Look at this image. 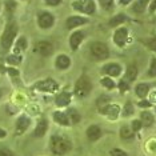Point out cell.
<instances>
[{"label":"cell","instance_id":"cell-25","mask_svg":"<svg viewBox=\"0 0 156 156\" xmlns=\"http://www.w3.org/2000/svg\"><path fill=\"white\" fill-rule=\"evenodd\" d=\"M126 20H127V16H126V15H123V13H120V15L113 16L112 19L109 20V26H111V27H116V26H119V24L124 23Z\"/></svg>","mask_w":156,"mask_h":156},{"label":"cell","instance_id":"cell-28","mask_svg":"<svg viewBox=\"0 0 156 156\" xmlns=\"http://www.w3.org/2000/svg\"><path fill=\"white\" fill-rule=\"evenodd\" d=\"M147 76L148 77H156V58L151 59V66H150V69H148V72H147Z\"/></svg>","mask_w":156,"mask_h":156},{"label":"cell","instance_id":"cell-18","mask_svg":"<svg viewBox=\"0 0 156 156\" xmlns=\"http://www.w3.org/2000/svg\"><path fill=\"white\" fill-rule=\"evenodd\" d=\"M71 64V60L67 55H59L56 59V67L59 69H67Z\"/></svg>","mask_w":156,"mask_h":156},{"label":"cell","instance_id":"cell-1","mask_svg":"<svg viewBox=\"0 0 156 156\" xmlns=\"http://www.w3.org/2000/svg\"><path fill=\"white\" fill-rule=\"evenodd\" d=\"M72 148V144L68 139L66 137H62V136H52L51 137V151L54 152L55 155L58 156H62V155H66L67 152L71 151Z\"/></svg>","mask_w":156,"mask_h":156},{"label":"cell","instance_id":"cell-17","mask_svg":"<svg viewBox=\"0 0 156 156\" xmlns=\"http://www.w3.org/2000/svg\"><path fill=\"white\" fill-rule=\"evenodd\" d=\"M55 103L58 107H67V105L71 103V95L67 94V92H63V94H60L56 96Z\"/></svg>","mask_w":156,"mask_h":156},{"label":"cell","instance_id":"cell-14","mask_svg":"<svg viewBox=\"0 0 156 156\" xmlns=\"http://www.w3.org/2000/svg\"><path fill=\"white\" fill-rule=\"evenodd\" d=\"M119 111H120L119 107H118V105H115V104H107L104 108H101V109H100V112H101V113H105V115H107L109 119H112V120L118 118Z\"/></svg>","mask_w":156,"mask_h":156},{"label":"cell","instance_id":"cell-4","mask_svg":"<svg viewBox=\"0 0 156 156\" xmlns=\"http://www.w3.org/2000/svg\"><path fill=\"white\" fill-rule=\"evenodd\" d=\"M90 51H91V55L94 58H96L99 60H103V59H107L109 56V48L107 44L104 43H92L91 47H90Z\"/></svg>","mask_w":156,"mask_h":156},{"label":"cell","instance_id":"cell-12","mask_svg":"<svg viewBox=\"0 0 156 156\" xmlns=\"http://www.w3.org/2000/svg\"><path fill=\"white\" fill-rule=\"evenodd\" d=\"M101 71L105 73V75L115 77V76H119L120 73H122V66L116 64V63H111V64H107V66L103 67Z\"/></svg>","mask_w":156,"mask_h":156},{"label":"cell","instance_id":"cell-19","mask_svg":"<svg viewBox=\"0 0 156 156\" xmlns=\"http://www.w3.org/2000/svg\"><path fill=\"white\" fill-rule=\"evenodd\" d=\"M135 92H136V95L141 99H144L145 96L148 95V92H150V84L147 83H140L137 84L136 88H135Z\"/></svg>","mask_w":156,"mask_h":156},{"label":"cell","instance_id":"cell-39","mask_svg":"<svg viewBox=\"0 0 156 156\" xmlns=\"http://www.w3.org/2000/svg\"><path fill=\"white\" fill-rule=\"evenodd\" d=\"M5 7H7V9H8V11H13V8L16 7V4H15V2H7Z\"/></svg>","mask_w":156,"mask_h":156},{"label":"cell","instance_id":"cell-36","mask_svg":"<svg viewBox=\"0 0 156 156\" xmlns=\"http://www.w3.org/2000/svg\"><path fill=\"white\" fill-rule=\"evenodd\" d=\"M0 156H15V154L8 148H0Z\"/></svg>","mask_w":156,"mask_h":156},{"label":"cell","instance_id":"cell-40","mask_svg":"<svg viewBox=\"0 0 156 156\" xmlns=\"http://www.w3.org/2000/svg\"><path fill=\"white\" fill-rule=\"evenodd\" d=\"M139 107L140 108H148V107H151V103L147 101V100H143V101L139 103Z\"/></svg>","mask_w":156,"mask_h":156},{"label":"cell","instance_id":"cell-3","mask_svg":"<svg viewBox=\"0 0 156 156\" xmlns=\"http://www.w3.org/2000/svg\"><path fill=\"white\" fill-rule=\"evenodd\" d=\"M16 34H17V27H16V24H15V23L8 24V26H7V28H5V31H4V34H3V36H2V45H3V47H4L5 49H8V48L12 45L13 39H15Z\"/></svg>","mask_w":156,"mask_h":156},{"label":"cell","instance_id":"cell-29","mask_svg":"<svg viewBox=\"0 0 156 156\" xmlns=\"http://www.w3.org/2000/svg\"><path fill=\"white\" fill-rule=\"evenodd\" d=\"M133 113V105L131 101H127L126 105H124V109H123V116H131Z\"/></svg>","mask_w":156,"mask_h":156},{"label":"cell","instance_id":"cell-7","mask_svg":"<svg viewBox=\"0 0 156 156\" xmlns=\"http://www.w3.org/2000/svg\"><path fill=\"white\" fill-rule=\"evenodd\" d=\"M127 37H128V30L127 28H119V30L115 31L113 34V41H115L116 45L119 47H123L127 41Z\"/></svg>","mask_w":156,"mask_h":156},{"label":"cell","instance_id":"cell-5","mask_svg":"<svg viewBox=\"0 0 156 156\" xmlns=\"http://www.w3.org/2000/svg\"><path fill=\"white\" fill-rule=\"evenodd\" d=\"M72 7L77 11L87 13V15H92L95 12L94 0H76V2L72 3Z\"/></svg>","mask_w":156,"mask_h":156},{"label":"cell","instance_id":"cell-23","mask_svg":"<svg viewBox=\"0 0 156 156\" xmlns=\"http://www.w3.org/2000/svg\"><path fill=\"white\" fill-rule=\"evenodd\" d=\"M120 136H122V139H124V140H131L133 137L132 128H129L128 126H123L122 128H120Z\"/></svg>","mask_w":156,"mask_h":156},{"label":"cell","instance_id":"cell-34","mask_svg":"<svg viewBox=\"0 0 156 156\" xmlns=\"http://www.w3.org/2000/svg\"><path fill=\"white\" fill-rule=\"evenodd\" d=\"M141 127H143V123H141V120H133V122H132V131H133V132L139 131Z\"/></svg>","mask_w":156,"mask_h":156},{"label":"cell","instance_id":"cell-13","mask_svg":"<svg viewBox=\"0 0 156 156\" xmlns=\"http://www.w3.org/2000/svg\"><path fill=\"white\" fill-rule=\"evenodd\" d=\"M36 88L39 91H47V92H54L58 90V84L54 80H44V81H39L36 84Z\"/></svg>","mask_w":156,"mask_h":156},{"label":"cell","instance_id":"cell-16","mask_svg":"<svg viewBox=\"0 0 156 156\" xmlns=\"http://www.w3.org/2000/svg\"><path fill=\"white\" fill-rule=\"evenodd\" d=\"M47 128H48V123L45 119H40L37 122V126L35 128V132H34V136L35 137H41L44 136V133L47 132Z\"/></svg>","mask_w":156,"mask_h":156},{"label":"cell","instance_id":"cell-10","mask_svg":"<svg viewBox=\"0 0 156 156\" xmlns=\"http://www.w3.org/2000/svg\"><path fill=\"white\" fill-rule=\"evenodd\" d=\"M30 124H31L30 118H27L26 115H22L16 122V133L17 135L24 133L27 131L28 127H30Z\"/></svg>","mask_w":156,"mask_h":156},{"label":"cell","instance_id":"cell-33","mask_svg":"<svg viewBox=\"0 0 156 156\" xmlns=\"http://www.w3.org/2000/svg\"><path fill=\"white\" fill-rule=\"evenodd\" d=\"M109 154H111V156H128L127 152H124L120 148H113V150L109 151Z\"/></svg>","mask_w":156,"mask_h":156},{"label":"cell","instance_id":"cell-24","mask_svg":"<svg viewBox=\"0 0 156 156\" xmlns=\"http://www.w3.org/2000/svg\"><path fill=\"white\" fill-rule=\"evenodd\" d=\"M148 2H150V0H137V2L133 4V7H132L133 12H136V13L144 12V9H145V7H147Z\"/></svg>","mask_w":156,"mask_h":156},{"label":"cell","instance_id":"cell-22","mask_svg":"<svg viewBox=\"0 0 156 156\" xmlns=\"http://www.w3.org/2000/svg\"><path fill=\"white\" fill-rule=\"evenodd\" d=\"M126 77H127V80H129V81H133L137 77V67L135 64H131V66L127 67Z\"/></svg>","mask_w":156,"mask_h":156},{"label":"cell","instance_id":"cell-43","mask_svg":"<svg viewBox=\"0 0 156 156\" xmlns=\"http://www.w3.org/2000/svg\"><path fill=\"white\" fill-rule=\"evenodd\" d=\"M5 131L3 129V128H0V139H3V137H5Z\"/></svg>","mask_w":156,"mask_h":156},{"label":"cell","instance_id":"cell-35","mask_svg":"<svg viewBox=\"0 0 156 156\" xmlns=\"http://www.w3.org/2000/svg\"><path fill=\"white\" fill-rule=\"evenodd\" d=\"M99 2H100V4H101V7L104 9H109L112 7L113 0H99Z\"/></svg>","mask_w":156,"mask_h":156},{"label":"cell","instance_id":"cell-44","mask_svg":"<svg viewBox=\"0 0 156 156\" xmlns=\"http://www.w3.org/2000/svg\"><path fill=\"white\" fill-rule=\"evenodd\" d=\"M119 3L123 5H126V4H128V3H131V0H119Z\"/></svg>","mask_w":156,"mask_h":156},{"label":"cell","instance_id":"cell-6","mask_svg":"<svg viewBox=\"0 0 156 156\" xmlns=\"http://www.w3.org/2000/svg\"><path fill=\"white\" fill-rule=\"evenodd\" d=\"M37 24H39V27L44 28V30L51 28L55 24V17L48 12H41V13H39V16H37Z\"/></svg>","mask_w":156,"mask_h":156},{"label":"cell","instance_id":"cell-30","mask_svg":"<svg viewBox=\"0 0 156 156\" xmlns=\"http://www.w3.org/2000/svg\"><path fill=\"white\" fill-rule=\"evenodd\" d=\"M27 47V41H26V37H20L16 43V47H15V52H19V51H24Z\"/></svg>","mask_w":156,"mask_h":156},{"label":"cell","instance_id":"cell-11","mask_svg":"<svg viewBox=\"0 0 156 156\" xmlns=\"http://www.w3.org/2000/svg\"><path fill=\"white\" fill-rule=\"evenodd\" d=\"M88 19L83 16H69L67 19V28L68 30H72V28H76L79 26H83V24H87Z\"/></svg>","mask_w":156,"mask_h":156},{"label":"cell","instance_id":"cell-37","mask_svg":"<svg viewBox=\"0 0 156 156\" xmlns=\"http://www.w3.org/2000/svg\"><path fill=\"white\" fill-rule=\"evenodd\" d=\"M147 47L150 48V49H152L154 52H156V37L155 39H151L150 41L147 43Z\"/></svg>","mask_w":156,"mask_h":156},{"label":"cell","instance_id":"cell-9","mask_svg":"<svg viewBox=\"0 0 156 156\" xmlns=\"http://www.w3.org/2000/svg\"><path fill=\"white\" fill-rule=\"evenodd\" d=\"M84 36H86V34H84L83 31H76V32H73L72 35H71L69 45H71V48H72L73 51H76V49L79 48V45H80L81 41H83Z\"/></svg>","mask_w":156,"mask_h":156},{"label":"cell","instance_id":"cell-20","mask_svg":"<svg viewBox=\"0 0 156 156\" xmlns=\"http://www.w3.org/2000/svg\"><path fill=\"white\" fill-rule=\"evenodd\" d=\"M54 120L56 123H59L60 126H69V119L66 113L60 112V111H56L54 112Z\"/></svg>","mask_w":156,"mask_h":156},{"label":"cell","instance_id":"cell-15","mask_svg":"<svg viewBox=\"0 0 156 156\" xmlns=\"http://www.w3.org/2000/svg\"><path fill=\"white\" fill-rule=\"evenodd\" d=\"M101 136V129L99 126H90L87 129V137L90 141H96Z\"/></svg>","mask_w":156,"mask_h":156},{"label":"cell","instance_id":"cell-32","mask_svg":"<svg viewBox=\"0 0 156 156\" xmlns=\"http://www.w3.org/2000/svg\"><path fill=\"white\" fill-rule=\"evenodd\" d=\"M109 101V98L108 96H105V95H103V96L99 98V100H98V107L99 108H104L105 105H107V103Z\"/></svg>","mask_w":156,"mask_h":156},{"label":"cell","instance_id":"cell-8","mask_svg":"<svg viewBox=\"0 0 156 156\" xmlns=\"http://www.w3.org/2000/svg\"><path fill=\"white\" fill-rule=\"evenodd\" d=\"M36 51L40 54L41 56H49L54 51V45L52 43H49L47 40H43V41H39L36 44Z\"/></svg>","mask_w":156,"mask_h":156},{"label":"cell","instance_id":"cell-42","mask_svg":"<svg viewBox=\"0 0 156 156\" xmlns=\"http://www.w3.org/2000/svg\"><path fill=\"white\" fill-rule=\"evenodd\" d=\"M150 11L151 12H155L156 11V0H152L151 4H150Z\"/></svg>","mask_w":156,"mask_h":156},{"label":"cell","instance_id":"cell-21","mask_svg":"<svg viewBox=\"0 0 156 156\" xmlns=\"http://www.w3.org/2000/svg\"><path fill=\"white\" fill-rule=\"evenodd\" d=\"M140 120H141V123H143L144 127H151L152 124H154V116H152V113L148 112V111L141 112Z\"/></svg>","mask_w":156,"mask_h":156},{"label":"cell","instance_id":"cell-45","mask_svg":"<svg viewBox=\"0 0 156 156\" xmlns=\"http://www.w3.org/2000/svg\"><path fill=\"white\" fill-rule=\"evenodd\" d=\"M8 72L11 73V75H13V76L17 75V71H15V69H8Z\"/></svg>","mask_w":156,"mask_h":156},{"label":"cell","instance_id":"cell-27","mask_svg":"<svg viewBox=\"0 0 156 156\" xmlns=\"http://www.w3.org/2000/svg\"><path fill=\"white\" fill-rule=\"evenodd\" d=\"M7 63H8V64H11V66L20 64V63H22V56H19V55H11V56H8V58H7Z\"/></svg>","mask_w":156,"mask_h":156},{"label":"cell","instance_id":"cell-31","mask_svg":"<svg viewBox=\"0 0 156 156\" xmlns=\"http://www.w3.org/2000/svg\"><path fill=\"white\" fill-rule=\"evenodd\" d=\"M101 86L103 87H105V88H108V90H112V88H115V83H113V80L112 79H109V77H103L101 79Z\"/></svg>","mask_w":156,"mask_h":156},{"label":"cell","instance_id":"cell-38","mask_svg":"<svg viewBox=\"0 0 156 156\" xmlns=\"http://www.w3.org/2000/svg\"><path fill=\"white\" fill-rule=\"evenodd\" d=\"M119 88H120V91H122V92H124V91H127V90H128V84H127L126 83V81H124V80H122V81H120V83H119Z\"/></svg>","mask_w":156,"mask_h":156},{"label":"cell","instance_id":"cell-26","mask_svg":"<svg viewBox=\"0 0 156 156\" xmlns=\"http://www.w3.org/2000/svg\"><path fill=\"white\" fill-rule=\"evenodd\" d=\"M67 116H68V119L72 122L73 124H76V123H79L80 122V113L76 111V109H72L71 108L69 111H68V113H67Z\"/></svg>","mask_w":156,"mask_h":156},{"label":"cell","instance_id":"cell-41","mask_svg":"<svg viewBox=\"0 0 156 156\" xmlns=\"http://www.w3.org/2000/svg\"><path fill=\"white\" fill-rule=\"evenodd\" d=\"M60 2H62V0H45V3H47L48 5H58V4H60Z\"/></svg>","mask_w":156,"mask_h":156},{"label":"cell","instance_id":"cell-2","mask_svg":"<svg viewBox=\"0 0 156 156\" xmlns=\"http://www.w3.org/2000/svg\"><path fill=\"white\" fill-rule=\"evenodd\" d=\"M91 90H92V84H91L90 77L86 75L80 76L79 80H77L75 84V94L79 98H86V96H88Z\"/></svg>","mask_w":156,"mask_h":156}]
</instances>
